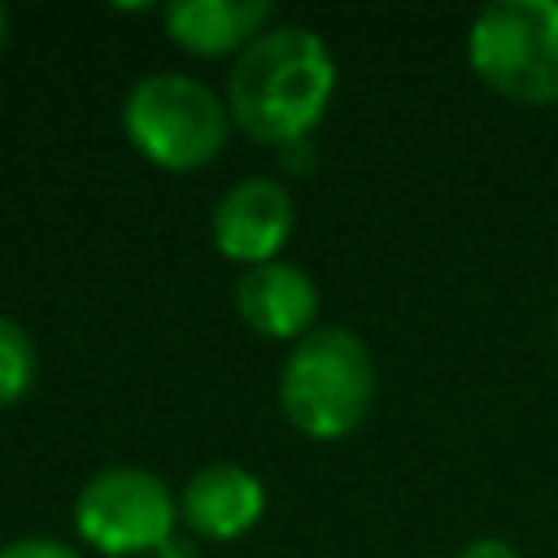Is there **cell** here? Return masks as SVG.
I'll return each mask as SVG.
<instances>
[{
    "label": "cell",
    "instance_id": "obj_5",
    "mask_svg": "<svg viewBox=\"0 0 558 558\" xmlns=\"http://www.w3.org/2000/svg\"><path fill=\"white\" fill-rule=\"evenodd\" d=\"M179 527V497L157 471L100 466L74 497V532L105 558L157 554Z\"/></svg>",
    "mask_w": 558,
    "mask_h": 558
},
{
    "label": "cell",
    "instance_id": "obj_1",
    "mask_svg": "<svg viewBox=\"0 0 558 558\" xmlns=\"http://www.w3.org/2000/svg\"><path fill=\"white\" fill-rule=\"evenodd\" d=\"M336 78V57L314 26L275 22L231 61L222 100L235 131L270 148H292L323 122Z\"/></svg>",
    "mask_w": 558,
    "mask_h": 558
},
{
    "label": "cell",
    "instance_id": "obj_7",
    "mask_svg": "<svg viewBox=\"0 0 558 558\" xmlns=\"http://www.w3.org/2000/svg\"><path fill=\"white\" fill-rule=\"evenodd\" d=\"M266 514V484L240 462H205L179 488V523L201 541H240Z\"/></svg>",
    "mask_w": 558,
    "mask_h": 558
},
{
    "label": "cell",
    "instance_id": "obj_11",
    "mask_svg": "<svg viewBox=\"0 0 558 558\" xmlns=\"http://www.w3.org/2000/svg\"><path fill=\"white\" fill-rule=\"evenodd\" d=\"M0 558H83V554L57 536H17L0 545Z\"/></svg>",
    "mask_w": 558,
    "mask_h": 558
},
{
    "label": "cell",
    "instance_id": "obj_6",
    "mask_svg": "<svg viewBox=\"0 0 558 558\" xmlns=\"http://www.w3.org/2000/svg\"><path fill=\"white\" fill-rule=\"evenodd\" d=\"M209 231H214V248L227 262H240L244 270L262 266V262H279V253L288 248V240L296 231L292 192L266 174L235 179L218 196Z\"/></svg>",
    "mask_w": 558,
    "mask_h": 558
},
{
    "label": "cell",
    "instance_id": "obj_12",
    "mask_svg": "<svg viewBox=\"0 0 558 558\" xmlns=\"http://www.w3.org/2000/svg\"><path fill=\"white\" fill-rule=\"evenodd\" d=\"M458 558H519V549L501 536H480V541H466L458 549Z\"/></svg>",
    "mask_w": 558,
    "mask_h": 558
},
{
    "label": "cell",
    "instance_id": "obj_4",
    "mask_svg": "<svg viewBox=\"0 0 558 558\" xmlns=\"http://www.w3.org/2000/svg\"><path fill=\"white\" fill-rule=\"evenodd\" d=\"M471 74L501 100L558 105V0H493L466 26Z\"/></svg>",
    "mask_w": 558,
    "mask_h": 558
},
{
    "label": "cell",
    "instance_id": "obj_14",
    "mask_svg": "<svg viewBox=\"0 0 558 558\" xmlns=\"http://www.w3.org/2000/svg\"><path fill=\"white\" fill-rule=\"evenodd\" d=\"M4 39H9V13H4V4H0V48H4Z\"/></svg>",
    "mask_w": 558,
    "mask_h": 558
},
{
    "label": "cell",
    "instance_id": "obj_3",
    "mask_svg": "<svg viewBox=\"0 0 558 558\" xmlns=\"http://www.w3.org/2000/svg\"><path fill=\"white\" fill-rule=\"evenodd\" d=\"M122 135L131 148L170 174L209 166L231 135L227 100L192 74L153 70L122 96Z\"/></svg>",
    "mask_w": 558,
    "mask_h": 558
},
{
    "label": "cell",
    "instance_id": "obj_9",
    "mask_svg": "<svg viewBox=\"0 0 558 558\" xmlns=\"http://www.w3.org/2000/svg\"><path fill=\"white\" fill-rule=\"evenodd\" d=\"M161 26L187 57L235 61L257 35L275 26V9L266 0H174L161 9Z\"/></svg>",
    "mask_w": 558,
    "mask_h": 558
},
{
    "label": "cell",
    "instance_id": "obj_2",
    "mask_svg": "<svg viewBox=\"0 0 558 558\" xmlns=\"http://www.w3.org/2000/svg\"><path fill=\"white\" fill-rule=\"evenodd\" d=\"M375 405V357L349 327H314L279 366V410L310 440H344Z\"/></svg>",
    "mask_w": 558,
    "mask_h": 558
},
{
    "label": "cell",
    "instance_id": "obj_10",
    "mask_svg": "<svg viewBox=\"0 0 558 558\" xmlns=\"http://www.w3.org/2000/svg\"><path fill=\"white\" fill-rule=\"evenodd\" d=\"M35 375H39V353L31 331L17 318L0 314V410L17 405L35 388Z\"/></svg>",
    "mask_w": 558,
    "mask_h": 558
},
{
    "label": "cell",
    "instance_id": "obj_13",
    "mask_svg": "<svg viewBox=\"0 0 558 558\" xmlns=\"http://www.w3.org/2000/svg\"><path fill=\"white\" fill-rule=\"evenodd\" d=\"M157 558H196V549H187L179 536H170V541L157 549Z\"/></svg>",
    "mask_w": 558,
    "mask_h": 558
},
{
    "label": "cell",
    "instance_id": "obj_8",
    "mask_svg": "<svg viewBox=\"0 0 558 558\" xmlns=\"http://www.w3.org/2000/svg\"><path fill=\"white\" fill-rule=\"evenodd\" d=\"M235 314L248 331L266 336V340H288L296 344L301 336L314 331L318 318V288L310 279V270H301L296 262H262L240 270L235 279Z\"/></svg>",
    "mask_w": 558,
    "mask_h": 558
}]
</instances>
